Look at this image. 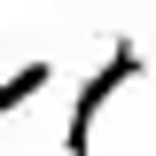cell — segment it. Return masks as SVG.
Instances as JSON below:
<instances>
[{
  "instance_id": "6da1fadb",
  "label": "cell",
  "mask_w": 156,
  "mask_h": 156,
  "mask_svg": "<svg viewBox=\"0 0 156 156\" xmlns=\"http://www.w3.org/2000/svg\"><path fill=\"white\" fill-rule=\"evenodd\" d=\"M140 70H148V55H140L133 39H109V55L78 78V94H70V117H62V156H94V117L109 109V101L125 94Z\"/></svg>"
},
{
  "instance_id": "7a4b0ae2",
  "label": "cell",
  "mask_w": 156,
  "mask_h": 156,
  "mask_svg": "<svg viewBox=\"0 0 156 156\" xmlns=\"http://www.w3.org/2000/svg\"><path fill=\"white\" fill-rule=\"evenodd\" d=\"M47 78H55V62H23V70H8V78H0V117H16V109H31V101L39 94H47Z\"/></svg>"
}]
</instances>
